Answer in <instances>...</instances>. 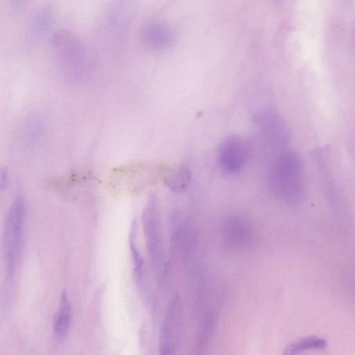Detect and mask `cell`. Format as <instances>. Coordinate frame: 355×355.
I'll return each mask as SVG.
<instances>
[{"label": "cell", "instance_id": "7", "mask_svg": "<svg viewBox=\"0 0 355 355\" xmlns=\"http://www.w3.org/2000/svg\"><path fill=\"white\" fill-rule=\"evenodd\" d=\"M252 227L243 216H231L223 225V235L226 244L234 248L246 246L252 238Z\"/></svg>", "mask_w": 355, "mask_h": 355}, {"label": "cell", "instance_id": "16", "mask_svg": "<svg viewBox=\"0 0 355 355\" xmlns=\"http://www.w3.org/2000/svg\"><path fill=\"white\" fill-rule=\"evenodd\" d=\"M26 1V0H12V5L15 8H20Z\"/></svg>", "mask_w": 355, "mask_h": 355}, {"label": "cell", "instance_id": "11", "mask_svg": "<svg viewBox=\"0 0 355 355\" xmlns=\"http://www.w3.org/2000/svg\"><path fill=\"white\" fill-rule=\"evenodd\" d=\"M137 223L134 220L131 224L129 233V247L134 265V278L137 287L141 288L144 285V262L140 251L138 250L136 243Z\"/></svg>", "mask_w": 355, "mask_h": 355}, {"label": "cell", "instance_id": "2", "mask_svg": "<svg viewBox=\"0 0 355 355\" xmlns=\"http://www.w3.org/2000/svg\"><path fill=\"white\" fill-rule=\"evenodd\" d=\"M142 224L150 266L155 279L161 282L166 275L167 261L159 204L155 194H151L146 203Z\"/></svg>", "mask_w": 355, "mask_h": 355}, {"label": "cell", "instance_id": "13", "mask_svg": "<svg viewBox=\"0 0 355 355\" xmlns=\"http://www.w3.org/2000/svg\"><path fill=\"white\" fill-rule=\"evenodd\" d=\"M324 340L318 337H306L289 345L284 351L286 354H296L309 349H323L326 347Z\"/></svg>", "mask_w": 355, "mask_h": 355}, {"label": "cell", "instance_id": "8", "mask_svg": "<svg viewBox=\"0 0 355 355\" xmlns=\"http://www.w3.org/2000/svg\"><path fill=\"white\" fill-rule=\"evenodd\" d=\"M257 125L270 141L282 144L287 138V129L281 117L273 112H263L257 116Z\"/></svg>", "mask_w": 355, "mask_h": 355}, {"label": "cell", "instance_id": "3", "mask_svg": "<svg viewBox=\"0 0 355 355\" xmlns=\"http://www.w3.org/2000/svg\"><path fill=\"white\" fill-rule=\"evenodd\" d=\"M25 214L24 200L21 196H17L7 212L3 232L5 274L10 282L15 279L20 262Z\"/></svg>", "mask_w": 355, "mask_h": 355}, {"label": "cell", "instance_id": "15", "mask_svg": "<svg viewBox=\"0 0 355 355\" xmlns=\"http://www.w3.org/2000/svg\"><path fill=\"white\" fill-rule=\"evenodd\" d=\"M8 180V173L6 171H1V187L3 188L6 184Z\"/></svg>", "mask_w": 355, "mask_h": 355}, {"label": "cell", "instance_id": "4", "mask_svg": "<svg viewBox=\"0 0 355 355\" xmlns=\"http://www.w3.org/2000/svg\"><path fill=\"white\" fill-rule=\"evenodd\" d=\"M183 306L180 296L173 297L165 311L161 324L159 350L161 354L178 352L183 335Z\"/></svg>", "mask_w": 355, "mask_h": 355}, {"label": "cell", "instance_id": "14", "mask_svg": "<svg viewBox=\"0 0 355 355\" xmlns=\"http://www.w3.org/2000/svg\"><path fill=\"white\" fill-rule=\"evenodd\" d=\"M53 19L52 11L49 8L41 10L33 19L31 25V33L40 35L45 32L50 26Z\"/></svg>", "mask_w": 355, "mask_h": 355}, {"label": "cell", "instance_id": "1", "mask_svg": "<svg viewBox=\"0 0 355 355\" xmlns=\"http://www.w3.org/2000/svg\"><path fill=\"white\" fill-rule=\"evenodd\" d=\"M269 186L279 200L292 202L301 196L304 187L303 168L298 155L291 151L279 154L269 173Z\"/></svg>", "mask_w": 355, "mask_h": 355}, {"label": "cell", "instance_id": "12", "mask_svg": "<svg viewBox=\"0 0 355 355\" xmlns=\"http://www.w3.org/2000/svg\"><path fill=\"white\" fill-rule=\"evenodd\" d=\"M216 327V318L211 311L206 312L200 324L196 339V349L203 352L207 347L213 336Z\"/></svg>", "mask_w": 355, "mask_h": 355}, {"label": "cell", "instance_id": "5", "mask_svg": "<svg viewBox=\"0 0 355 355\" xmlns=\"http://www.w3.org/2000/svg\"><path fill=\"white\" fill-rule=\"evenodd\" d=\"M248 157L245 143L236 135L224 138L218 149V162L220 169L227 174H234L244 166Z\"/></svg>", "mask_w": 355, "mask_h": 355}, {"label": "cell", "instance_id": "9", "mask_svg": "<svg viewBox=\"0 0 355 355\" xmlns=\"http://www.w3.org/2000/svg\"><path fill=\"white\" fill-rule=\"evenodd\" d=\"M71 321V307L67 291L61 294L59 306L55 315L53 331L55 340L62 343L69 331Z\"/></svg>", "mask_w": 355, "mask_h": 355}, {"label": "cell", "instance_id": "6", "mask_svg": "<svg viewBox=\"0 0 355 355\" xmlns=\"http://www.w3.org/2000/svg\"><path fill=\"white\" fill-rule=\"evenodd\" d=\"M142 46L150 51H160L169 47L173 42L171 29L164 24L150 21L145 23L139 33Z\"/></svg>", "mask_w": 355, "mask_h": 355}, {"label": "cell", "instance_id": "10", "mask_svg": "<svg viewBox=\"0 0 355 355\" xmlns=\"http://www.w3.org/2000/svg\"><path fill=\"white\" fill-rule=\"evenodd\" d=\"M164 184L175 192L184 191L189 185L191 173L183 164H172L164 167L161 173Z\"/></svg>", "mask_w": 355, "mask_h": 355}]
</instances>
